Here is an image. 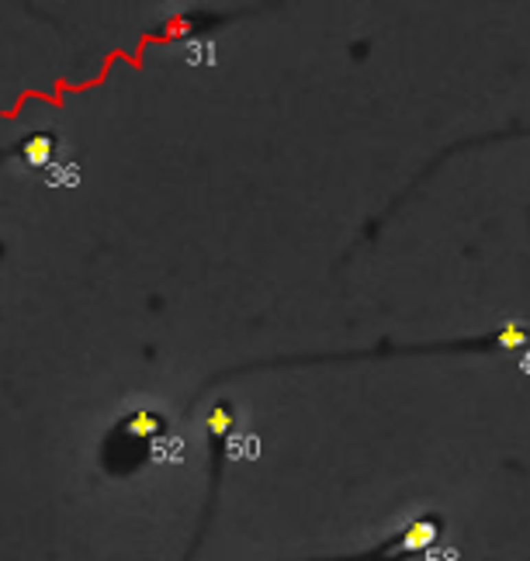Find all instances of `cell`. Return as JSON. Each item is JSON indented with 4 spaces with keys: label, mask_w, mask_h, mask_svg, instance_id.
<instances>
[{
    "label": "cell",
    "mask_w": 530,
    "mask_h": 561,
    "mask_svg": "<svg viewBox=\"0 0 530 561\" xmlns=\"http://www.w3.org/2000/svg\"><path fill=\"white\" fill-rule=\"evenodd\" d=\"M499 343H503L506 350H516V346H523V343H527V333H523V329H516V326H506V329L499 333Z\"/></svg>",
    "instance_id": "obj_1"
}]
</instances>
